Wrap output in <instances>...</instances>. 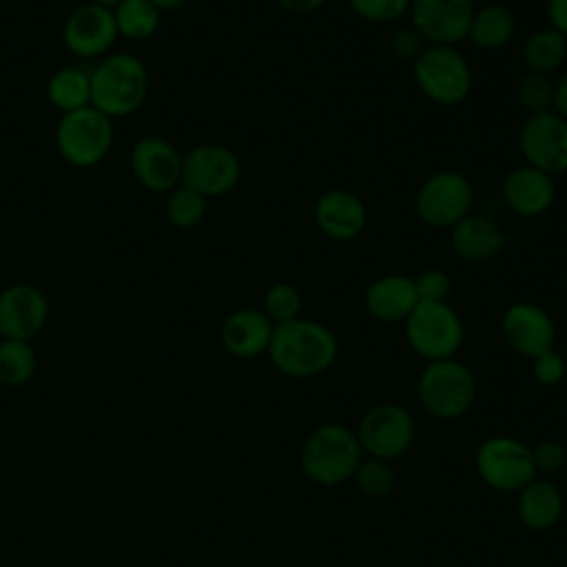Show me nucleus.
<instances>
[{"mask_svg":"<svg viewBox=\"0 0 567 567\" xmlns=\"http://www.w3.org/2000/svg\"><path fill=\"white\" fill-rule=\"evenodd\" d=\"M266 354L281 374L310 379L337 361L339 341L326 323L299 317L275 326Z\"/></svg>","mask_w":567,"mask_h":567,"instance_id":"1","label":"nucleus"},{"mask_svg":"<svg viewBox=\"0 0 567 567\" xmlns=\"http://www.w3.org/2000/svg\"><path fill=\"white\" fill-rule=\"evenodd\" d=\"M146 93L148 71L133 53H109L91 69V106L111 120L133 115Z\"/></svg>","mask_w":567,"mask_h":567,"instance_id":"2","label":"nucleus"},{"mask_svg":"<svg viewBox=\"0 0 567 567\" xmlns=\"http://www.w3.org/2000/svg\"><path fill=\"white\" fill-rule=\"evenodd\" d=\"M363 458L357 432L341 423H321L303 441L299 465L308 481L334 487L352 478L359 461Z\"/></svg>","mask_w":567,"mask_h":567,"instance_id":"3","label":"nucleus"},{"mask_svg":"<svg viewBox=\"0 0 567 567\" xmlns=\"http://www.w3.org/2000/svg\"><path fill=\"white\" fill-rule=\"evenodd\" d=\"M416 89L439 106H456L472 93V69L456 47L425 44L412 62Z\"/></svg>","mask_w":567,"mask_h":567,"instance_id":"4","label":"nucleus"},{"mask_svg":"<svg viewBox=\"0 0 567 567\" xmlns=\"http://www.w3.org/2000/svg\"><path fill=\"white\" fill-rule=\"evenodd\" d=\"M416 392L425 412L441 421H452L470 412L476 399L472 370L452 359L427 361L416 381Z\"/></svg>","mask_w":567,"mask_h":567,"instance_id":"5","label":"nucleus"},{"mask_svg":"<svg viewBox=\"0 0 567 567\" xmlns=\"http://www.w3.org/2000/svg\"><path fill=\"white\" fill-rule=\"evenodd\" d=\"M55 146L71 166L91 168L100 164L113 146V120L91 104L60 113Z\"/></svg>","mask_w":567,"mask_h":567,"instance_id":"6","label":"nucleus"},{"mask_svg":"<svg viewBox=\"0 0 567 567\" xmlns=\"http://www.w3.org/2000/svg\"><path fill=\"white\" fill-rule=\"evenodd\" d=\"M403 326L408 346L425 361L452 359L465 337L463 321L447 301H419Z\"/></svg>","mask_w":567,"mask_h":567,"instance_id":"7","label":"nucleus"},{"mask_svg":"<svg viewBox=\"0 0 567 567\" xmlns=\"http://www.w3.org/2000/svg\"><path fill=\"white\" fill-rule=\"evenodd\" d=\"M474 186L472 182L452 168H443L430 175L416 190L414 210L419 219L430 228H452L472 213Z\"/></svg>","mask_w":567,"mask_h":567,"instance_id":"8","label":"nucleus"},{"mask_svg":"<svg viewBox=\"0 0 567 567\" xmlns=\"http://www.w3.org/2000/svg\"><path fill=\"white\" fill-rule=\"evenodd\" d=\"M481 481L501 492H520L536 478L532 447L512 436L485 439L474 456Z\"/></svg>","mask_w":567,"mask_h":567,"instance_id":"9","label":"nucleus"},{"mask_svg":"<svg viewBox=\"0 0 567 567\" xmlns=\"http://www.w3.org/2000/svg\"><path fill=\"white\" fill-rule=\"evenodd\" d=\"M416 436L412 414L399 403L372 405L359 421L357 439L368 456L394 461L403 456Z\"/></svg>","mask_w":567,"mask_h":567,"instance_id":"10","label":"nucleus"},{"mask_svg":"<svg viewBox=\"0 0 567 567\" xmlns=\"http://www.w3.org/2000/svg\"><path fill=\"white\" fill-rule=\"evenodd\" d=\"M241 179V162L224 144H199L193 146L182 159V182L184 186L208 197H221Z\"/></svg>","mask_w":567,"mask_h":567,"instance_id":"11","label":"nucleus"},{"mask_svg":"<svg viewBox=\"0 0 567 567\" xmlns=\"http://www.w3.org/2000/svg\"><path fill=\"white\" fill-rule=\"evenodd\" d=\"M518 148L525 164L547 173H567V120L554 111L527 115L518 131Z\"/></svg>","mask_w":567,"mask_h":567,"instance_id":"12","label":"nucleus"},{"mask_svg":"<svg viewBox=\"0 0 567 567\" xmlns=\"http://www.w3.org/2000/svg\"><path fill=\"white\" fill-rule=\"evenodd\" d=\"M474 9V0H412L408 16L425 44L456 47L467 40Z\"/></svg>","mask_w":567,"mask_h":567,"instance_id":"13","label":"nucleus"},{"mask_svg":"<svg viewBox=\"0 0 567 567\" xmlns=\"http://www.w3.org/2000/svg\"><path fill=\"white\" fill-rule=\"evenodd\" d=\"M120 38L113 9L84 2L75 7L62 24V44L80 60H95L109 55Z\"/></svg>","mask_w":567,"mask_h":567,"instance_id":"14","label":"nucleus"},{"mask_svg":"<svg viewBox=\"0 0 567 567\" xmlns=\"http://www.w3.org/2000/svg\"><path fill=\"white\" fill-rule=\"evenodd\" d=\"M507 346L520 357L534 359L556 346V326L549 312L534 301H516L501 317Z\"/></svg>","mask_w":567,"mask_h":567,"instance_id":"15","label":"nucleus"},{"mask_svg":"<svg viewBox=\"0 0 567 567\" xmlns=\"http://www.w3.org/2000/svg\"><path fill=\"white\" fill-rule=\"evenodd\" d=\"M184 155L159 135H144L131 146L133 177L151 193H171L182 182Z\"/></svg>","mask_w":567,"mask_h":567,"instance_id":"16","label":"nucleus"},{"mask_svg":"<svg viewBox=\"0 0 567 567\" xmlns=\"http://www.w3.org/2000/svg\"><path fill=\"white\" fill-rule=\"evenodd\" d=\"M49 321V299L33 284H11L0 290V337L31 341Z\"/></svg>","mask_w":567,"mask_h":567,"instance_id":"17","label":"nucleus"},{"mask_svg":"<svg viewBox=\"0 0 567 567\" xmlns=\"http://www.w3.org/2000/svg\"><path fill=\"white\" fill-rule=\"evenodd\" d=\"M501 195L505 206L518 217H540L551 208L556 186L551 175L529 164H520L503 177Z\"/></svg>","mask_w":567,"mask_h":567,"instance_id":"18","label":"nucleus"},{"mask_svg":"<svg viewBox=\"0 0 567 567\" xmlns=\"http://www.w3.org/2000/svg\"><path fill=\"white\" fill-rule=\"evenodd\" d=\"M315 221L328 239L350 241L363 233L368 208L357 193L348 188H328L315 202Z\"/></svg>","mask_w":567,"mask_h":567,"instance_id":"19","label":"nucleus"},{"mask_svg":"<svg viewBox=\"0 0 567 567\" xmlns=\"http://www.w3.org/2000/svg\"><path fill=\"white\" fill-rule=\"evenodd\" d=\"M275 323L257 308H239L230 312L219 330L224 350L237 359H252L268 352Z\"/></svg>","mask_w":567,"mask_h":567,"instance_id":"20","label":"nucleus"},{"mask_svg":"<svg viewBox=\"0 0 567 567\" xmlns=\"http://www.w3.org/2000/svg\"><path fill=\"white\" fill-rule=\"evenodd\" d=\"M419 303L414 279L403 272H388L377 277L363 292V306L370 317L383 323L405 321Z\"/></svg>","mask_w":567,"mask_h":567,"instance_id":"21","label":"nucleus"},{"mask_svg":"<svg viewBox=\"0 0 567 567\" xmlns=\"http://www.w3.org/2000/svg\"><path fill=\"white\" fill-rule=\"evenodd\" d=\"M450 230H452V239H450L452 250L456 252L458 259L467 264H485L494 259L505 244V235L501 226L494 219L478 213H470Z\"/></svg>","mask_w":567,"mask_h":567,"instance_id":"22","label":"nucleus"},{"mask_svg":"<svg viewBox=\"0 0 567 567\" xmlns=\"http://www.w3.org/2000/svg\"><path fill=\"white\" fill-rule=\"evenodd\" d=\"M563 516L560 487L545 478H534L518 492V518L532 532L551 529Z\"/></svg>","mask_w":567,"mask_h":567,"instance_id":"23","label":"nucleus"},{"mask_svg":"<svg viewBox=\"0 0 567 567\" xmlns=\"http://www.w3.org/2000/svg\"><path fill=\"white\" fill-rule=\"evenodd\" d=\"M516 33V18L509 7L501 2H489L474 9L467 40L481 51L505 49Z\"/></svg>","mask_w":567,"mask_h":567,"instance_id":"24","label":"nucleus"},{"mask_svg":"<svg viewBox=\"0 0 567 567\" xmlns=\"http://www.w3.org/2000/svg\"><path fill=\"white\" fill-rule=\"evenodd\" d=\"M47 100L60 113L78 111L91 104V69L82 64H66L47 80Z\"/></svg>","mask_w":567,"mask_h":567,"instance_id":"25","label":"nucleus"},{"mask_svg":"<svg viewBox=\"0 0 567 567\" xmlns=\"http://www.w3.org/2000/svg\"><path fill=\"white\" fill-rule=\"evenodd\" d=\"M567 58V38L551 27L534 31L523 44V62L527 71L549 75Z\"/></svg>","mask_w":567,"mask_h":567,"instance_id":"26","label":"nucleus"},{"mask_svg":"<svg viewBox=\"0 0 567 567\" xmlns=\"http://www.w3.org/2000/svg\"><path fill=\"white\" fill-rule=\"evenodd\" d=\"M117 33L126 40H148L159 29V9L148 0H122L113 7Z\"/></svg>","mask_w":567,"mask_h":567,"instance_id":"27","label":"nucleus"},{"mask_svg":"<svg viewBox=\"0 0 567 567\" xmlns=\"http://www.w3.org/2000/svg\"><path fill=\"white\" fill-rule=\"evenodd\" d=\"M38 357L31 341L2 339L0 341V383L20 388L35 377Z\"/></svg>","mask_w":567,"mask_h":567,"instance_id":"28","label":"nucleus"},{"mask_svg":"<svg viewBox=\"0 0 567 567\" xmlns=\"http://www.w3.org/2000/svg\"><path fill=\"white\" fill-rule=\"evenodd\" d=\"M166 219L175 228H195L204 221L208 204L206 197L184 184L175 186L171 193H166Z\"/></svg>","mask_w":567,"mask_h":567,"instance_id":"29","label":"nucleus"},{"mask_svg":"<svg viewBox=\"0 0 567 567\" xmlns=\"http://www.w3.org/2000/svg\"><path fill=\"white\" fill-rule=\"evenodd\" d=\"M352 481L361 494H365L370 498H381L392 492L396 476H394L390 461L363 456L352 474Z\"/></svg>","mask_w":567,"mask_h":567,"instance_id":"30","label":"nucleus"},{"mask_svg":"<svg viewBox=\"0 0 567 567\" xmlns=\"http://www.w3.org/2000/svg\"><path fill=\"white\" fill-rule=\"evenodd\" d=\"M516 102L527 115L554 111V82L549 75L527 71L516 84Z\"/></svg>","mask_w":567,"mask_h":567,"instance_id":"31","label":"nucleus"},{"mask_svg":"<svg viewBox=\"0 0 567 567\" xmlns=\"http://www.w3.org/2000/svg\"><path fill=\"white\" fill-rule=\"evenodd\" d=\"M301 308H303L301 292L292 284L277 281L264 295V308L261 310L275 326L299 319Z\"/></svg>","mask_w":567,"mask_h":567,"instance_id":"32","label":"nucleus"},{"mask_svg":"<svg viewBox=\"0 0 567 567\" xmlns=\"http://www.w3.org/2000/svg\"><path fill=\"white\" fill-rule=\"evenodd\" d=\"M354 16L372 24H390L408 16L412 0H348Z\"/></svg>","mask_w":567,"mask_h":567,"instance_id":"33","label":"nucleus"},{"mask_svg":"<svg viewBox=\"0 0 567 567\" xmlns=\"http://www.w3.org/2000/svg\"><path fill=\"white\" fill-rule=\"evenodd\" d=\"M414 279V290L419 301H447L452 292V279L441 268L421 270Z\"/></svg>","mask_w":567,"mask_h":567,"instance_id":"34","label":"nucleus"},{"mask_svg":"<svg viewBox=\"0 0 567 567\" xmlns=\"http://www.w3.org/2000/svg\"><path fill=\"white\" fill-rule=\"evenodd\" d=\"M532 458L536 465V472L554 474L565 467L567 463V447L556 439H545L538 445L532 447Z\"/></svg>","mask_w":567,"mask_h":567,"instance_id":"35","label":"nucleus"},{"mask_svg":"<svg viewBox=\"0 0 567 567\" xmlns=\"http://www.w3.org/2000/svg\"><path fill=\"white\" fill-rule=\"evenodd\" d=\"M567 363L556 350H547L532 359V374L543 385H556L565 379Z\"/></svg>","mask_w":567,"mask_h":567,"instance_id":"36","label":"nucleus"},{"mask_svg":"<svg viewBox=\"0 0 567 567\" xmlns=\"http://www.w3.org/2000/svg\"><path fill=\"white\" fill-rule=\"evenodd\" d=\"M390 51L396 60H403V62H414L416 55L425 49V40L412 29V27H401V29H394L390 33Z\"/></svg>","mask_w":567,"mask_h":567,"instance_id":"37","label":"nucleus"},{"mask_svg":"<svg viewBox=\"0 0 567 567\" xmlns=\"http://www.w3.org/2000/svg\"><path fill=\"white\" fill-rule=\"evenodd\" d=\"M549 27L567 38V0H547Z\"/></svg>","mask_w":567,"mask_h":567,"instance_id":"38","label":"nucleus"},{"mask_svg":"<svg viewBox=\"0 0 567 567\" xmlns=\"http://www.w3.org/2000/svg\"><path fill=\"white\" fill-rule=\"evenodd\" d=\"M281 9L290 11V13H315L319 11L328 0H277Z\"/></svg>","mask_w":567,"mask_h":567,"instance_id":"39","label":"nucleus"},{"mask_svg":"<svg viewBox=\"0 0 567 567\" xmlns=\"http://www.w3.org/2000/svg\"><path fill=\"white\" fill-rule=\"evenodd\" d=\"M554 113L567 120V71L554 82Z\"/></svg>","mask_w":567,"mask_h":567,"instance_id":"40","label":"nucleus"},{"mask_svg":"<svg viewBox=\"0 0 567 567\" xmlns=\"http://www.w3.org/2000/svg\"><path fill=\"white\" fill-rule=\"evenodd\" d=\"M148 2H153L159 9V13H168V11H179L188 0H148Z\"/></svg>","mask_w":567,"mask_h":567,"instance_id":"41","label":"nucleus"},{"mask_svg":"<svg viewBox=\"0 0 567 567\" xmlns=\"http://www.w3.org/2000/svg\"><path fill=\"white\" fill-rule=\"evenodd\" d=\"M86 2H93V4H100V7H106V9H113L115 4H120L122 0H86Z\"/></svg>","mask_w":567,"mask_h":567,"instance_id":"42","label":"nucleus"},{"mask_svg":"<svg viewBox=\"0 0 567 567\" xmlns=\"http://www.w3.org/2000/svg\"><path fill=\"white\" fill-rule=\"evenodd\" d=\"M0 341H2V337H0Z\"/></svg>","mask_w":567,"mask_h":567,"instance_id":"43","label":"nucleus"}]
</instances>
